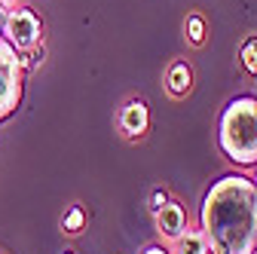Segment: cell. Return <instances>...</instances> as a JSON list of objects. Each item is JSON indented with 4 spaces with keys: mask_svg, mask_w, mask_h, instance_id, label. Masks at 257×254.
Instances as JSON below:
<instances>
[{
    "mask_svg": "<svg viewBox=\"0 0 257 254\" xmlns=\"http://www.w3.org/2000/svg\"><path fill=\"white\" fill-rule=\"evenodd\" d=\"M199 230L208 254H254L257 245V187L245 175L217 178L202 196Z\"/></svg>",
    "mask_w": 257,
    "mask_h": 254,
    "instance_id": "1",
    "label": "cell"
},
{
    "mask_svg": "<svg viewBox=\"0 0 257 254\" xmlns=\"http://www.w3.org/2000/svg\"><path fill=\"white\" fill-rule=\"evenodd\" d=\"M220 150L236 166H257V98L239 95L220 113Z\"/></svg>",
    "mask_w": 257,
    "mask_h": 254,
    "instance_id": "2",
    "label": "cell"
},
{
    "mask_svg": "<svg viewBox=\"0 0 257 254\" xmlns=\"http://www.w3.org/2000/svg\"><path fill=\"white\" fill-rule=\"evenodd\" d=\"M0 40L10 43L16 52H28L43 40V22L31 7H10L4 28H0Z\"/></svg>",
    "mask_w": 257,
    "mask_h": 254,
    "instance_id": "3",
    "label": "cell"
},
{
    "mask_svg": "<svg viewBox=\"0 0 257 254\" xmlns=\"http://www.w3.org/2000/svg\"><path fill=\"white\" fill-rule=\"evenodd\" d=\"M22 65H19V52L0 40V122L16 107L22 104Z\"/></svg>",
    "mask_w": 257,
    "mask_h": 254,
    "instance_id": "4",
    "label": "cell"
},
{
    "mask_svg": "<svg viewBox=\"0 0 257 254\" xmlns=\"http://www.w3.org/2000/svg\"><path fill=\"white\" fill-rule=\"evenodd\" d=\"M150 129V110L141 98H128L119 110V132L128 138V141H138L144 138Z\"/></svg>",
    "mask_w": 257,
    "mask_h": 254,
    "instance_id": "5",
    "label": "cell"
},
{
    "mask_svg": "<svg viewBox=\"0 0 257 254\" xmlns=\"http://www.w3.org/2000/svg\"><path fill=\"white\" fill-rule=\"evenodd\" d=\"M153 217H156V233L163 236L166 242H175V239L187 230V211H184V205L175 202V199H169Z\"/></svg>",
    "mask_w": 257,
    "mask_h": 254,
    "instance_id": "6",
    "label": "cell"
},
{
    "mask_svg": "<svg viewBox=\"0 0 257 254\" xmlns=\"http://www.w3.org/2000/svg\"><path fill=\"white\" fill-rule=\"evenodd\" d=\"M193 89V71L187 61H172L166 71V92L172 98H184V95Z\"/></svg>",
    "mask_w": 257,
    "mask_h": 254,
    "instance_id": "7",
    "label": "cell"
},
{
    "mask_svg": "<svg viewBox=\"0 0 257 254\" xmlns=\"http://www.w3.org/2000/svg\"><path fill=\"white\" fill-rule=\"evenodd\" d=\"M172 254H208V242H205V236H202V230H184L175 242H172V248H169Z\"/></svg>",
    "mask_w": 257,
    "mask_h": 254,
    "instance_id": "8",
    "label": "cell"
},
{
    "mask_svg": "<svg viewBox=\"0 0 257 254\" xmlns=\"http://www.w3.org/2000/svg\"><path fill=\"white\" fill-rule=\"evenodd\" d=\"M58 227H61L64 236H80V233L86 230V208H83V205H71L68 211L61 214Z\"/></svg>",
    "mask_w": 257,
    "mask_h": 254,
    "instance_id": "9",
    "label": "cell"
},
{
    "mask_svg": "<svg viewBox=\"0 0 257 254\" xmlns=\"http://www.w3.org/2000/svg\"><path fill=\"white\" fill-rule=\"evenodd\" d=\"M184 34H187V40L193 46H202L205 43V19L199 13H190L187 22H184Z\"/></svg>",
    "mask_w": 257,
    "mask_h": 254,
    "instance_id": "10",
    "label": "cell"
},
{
    "mask_svg": "<svg viewBox=\"0 0 257 254\" xmlns=\"http://www.w3.org/2000/svg\"><path fill=\"white\" fill-rule=\"evenodd\" d=\"M43 58H46V46L43 40L37 46H31L28 52H19V65H22V74H31V71H37L43 65Z\"/></svg>",
    "mask_w": 257,
    "mask_h": 254,
    "instance_id": "11",
    "label": "cell"
},
{
    "mask_svg": "<svg viewBox=\"0 0 257 254\" xmlns=\"http://www.w3.org/2000/svg\"><path fill=\"white\" fill-rule=\"evenodd\" d=\"M239 61H242L245 74L257 77V34H251V37L242 43V49H239Z\"/></svg>",
    "mask_w": 257,
    "mask_h": 254,
    "instance_id": "12",
    "label": "cell"
},
{
    "mask_svg": "<svg viewBox=\"0 0 257 254\" xmlns=\"http://www.w3.org/2000/svg\"><path fill=\"white\" fill-rule=\"evenodd\" d=\"M166 202H169V193H166V190H153V193H150V202H147V205H150V211L156 214V211L163 208Z\"/></svg>",
    "mask_w": 257,
    "mask_h": 254,
    "instance_id": "13",
    "label": "cell"
},
{
    "mask_svg": "<svg viewBox=\"0 0 257 254\" xmlns=\"http://www.w3.org/2000/svg\"><path fill=\"white\" fill-rule=\"evenodd\" d=\"M141 254H172V251H169L166 245H147V248H144Z\"/></svg>",
    "mask_w": 257,
    "mask_h": 254,
    "instance_id": "14",
    "label": "cell"
},
{
    "mask_svg": "<svg viewBox=\"0 0 257 254\" xmlns=\"http://www.w3.org/2000/svg\"><path fill=\"white\" fill-rule=\"evenodd\" d=\"M7 13H10V7L4 4V0H0V28H4V19H7Z\"/></svg>",
    "mask_w": 257,
    "mask_h": 254,
    "instance_id": "15",
    "label": "cell"
},
{
    "mask_svg": "<svg viewBox=\"0 0 257 254\" xmlns=\"http://www.w3.org/2000/svg\"><path fill=\"white\" fill-rule=\"evenodd\" d=\"M4 4H7V7H13V4H16V0H4Z\"/></svg>",
    "mask_w": 257,
    "mask_h": 254,
    "instance_id": "16",
    "label": "cell"
},
{
    "mask_svg": "<svg viewBox=\"0 0 257 254\" xmlns=\"http://www.w3.org/2000/svg\"><path fill=\"white\" fill-rule=\"evenodd\" d=\"M251 181H254V187H257V175H254V178H251Z\"/></svg>",
    "mask_w": 257,
    "mask_h": 254,
    "instance_id": "17",
    "label": "cell"
},
{
    "mask_svg": "<svg viewBox=\"0 0 257 254\" xmlns=\"http://www.w3.org/2000/svg\"><path fill=\"white\" fill-rule=\"evenodd\" d=\"M64 254H74V251H64Z\"/></svg>",
    "mask_w": 257,
    "mask_h": 254,
    "instance_id": "18",
    "label": "cell"
},
{
    "mask_svg": "<svg viewBox=\"0 0 257 254\" xmlns=\"http://www.w3.org/2000/svg\"><path fill=\"white\" fill-rule=\"evenodd\" d=\"M254 254H257V245H254Z\"/></svg>",
    "mask_w": 257,
    "mask_h": 254,
    "instance_id": "19",
    "label": "cell"
}]
</instances>
